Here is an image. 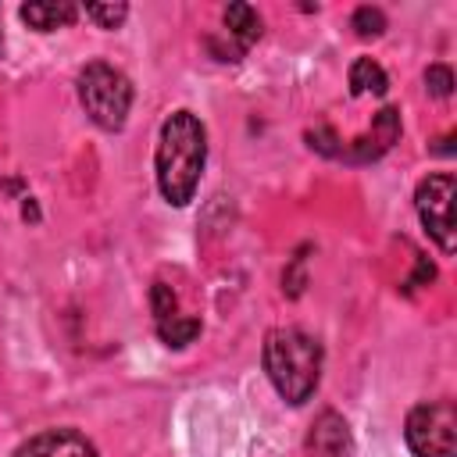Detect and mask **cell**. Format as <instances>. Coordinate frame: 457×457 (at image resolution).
Wrapping results in <instances>:
<instances>
[{"label":"cell","instance_id":"1","mask_svg":"<svg viewBox=\"0 0 457 457\" xmlns=\"http://www.w3.org/2000/svg\"><path fill=\"white\" fill-rule=\"evenodd\" d=\"M204 161H207V136H204L200 118L193 111L168 114L161 125V136H157V154H154L157 186L168 204L186 207L193 200Z\"/></svg>","mask_w":457,"mask_h":457},{"label":"cell","instance_id":"2","mask_svg":"<svg viewBox=\"0 0 457 457\" xmlns=\"http://www.w3.org/2000/svg\"><path fill=\"white\" fill-rule=\"evenodd\" d=\"M264 371L286 403H303L321 378V346L314 336L286 325L264 336Z\"/></svg>","mask_w":457,"mask_h":457},{"label":"cell","instance_id":"3","mask_svg":"<svg viewBox=\"0 0 457 457\" xmlns=\"http://www.w3.org/2000/svg\"><path fill=\"white\" fill-rule=\"evenodd\" d=\"M79 100H82L86 114L93 118V125L118 132L132 107V82L114 64L93 61L79 71Z\"/></svg>","mask_w":457,"mask_h":457},{"label":"cell","instance_id":"4","mask_svg":"<svg viewBox=\"0 0 457 457\" xmlns=\"http://www.w3.org/2000/svg\"><path fill=\"white\" fill-rule=\"evenodd\" d=\"M403 432L414 457H457V407L450 400L418 403Z\"/></svg>","mask_w":457,"mask_h":457},{"label":"cell","instance_id":"5","mask_svg":"<svg viewBox=\"0 0 457 457\" xmlns=\"http://www.w3.org/2000/svg\"><path fill=\"white\" fill-rule=\"evenodd\" d=\"M414 207L421 225L428 228V236L439 243L443 253H453L457 239H453V175L439 171L421 179L418 193H414Z\"/></svg>","mask_w":457,"mask_h":457},{"label":"cell","instance_id":"6","mask_svg":"<svg viewBox=\"0 0 457 457\" xmlns=\"http://www.w3.org/2000/svg\"><path fill=\"white\" fill-rule=\"evenodd\" d=\"M221 36H207V50L218 61H239L261 39V14L250 4H228L221 14Z\"/></svg>","mask_w":457,"mask_h":457},{"label":"cell","instance_id":"7","mask_svg":"<svg viewBox=\"0 0 457 457\" xmlns=\"http://www.w3.org/2000/svg\"><path fill=\"white\" fill-rule=\"evenodd\" d=\"M396 139H400V111H396V107H382V111L371 118V129H368L364 136L350 139V143L339 150V157L350 161V164H371V161H378Z\"/></svg>","mask_w":457,"mask_h":457},{"label":"cell","instance_id":"8","mask_svg":"<svg viewBox=\"0 0 457 457\" xmlns=\"http://www.w3.org/2000/svg\"><path fill=\"white\" fill-rule=\"evenodd\" d=\"M14 457H96V446L75 428H46L25 439Z\"/></svg>","mask_w":457,"mask_h":457},{"label":"cell","instance_id":"9","mask_svg":"<svg viewBox=\"0 0 457 457\" xmlns=\"http://www.w3.org/2000/svg\"><path fill=\"white\" fill-rule=\"evenodd\" d=\"M311 450H314L318 457H350V432H346V421H343L336 411H325V414L314 421Z\"/></svg>","mask_w":457,"mask_h":457},{"label":"cell","instance_id":"10","mask_svg":"<svg viewBox=\"0 0 457 457\" xmlns=\"http://www.w3.org/2000/svg\"><path fill=\"white\" fill-rule=\"evenodd\" d=\"M79 18V7L68 0H39V4H25L21 7V21H29L36 32H54L64 29Z\"/></svg>","mask_w":457,"mask_h":457},{"label":"cell","instance_id":"11","mask_svg":"<svg viewBox=\"0 0 457 457\" xmlns=\"http://www.w3.org/2000/svg\"><path fill=\"white\" fill-rule=\"evenodd\" d=\"M386 89H389V79H386V71H382L378 61L357 57V61L350 64V93H353V96H364V93L382 96Z\"/></svg>","mask_w":457,"mask_h":457},{"label":"cell","instance_id":"12","mask_svg":"<svg viewBox=\"0 0 457 457\" xmlns=\"http://www.w3.org/2000/svg\"><path fill=\"white\" fill-rule=\"evenodd\" d=\"M157 336L168 343V346H186L200 336V321L196 318H182V314H171L164 321H157Z\"/></svg>","mask_w":457,"mask_h":457},{"label":"cell","instance_id":"13","mask_svg":"<svg viewBox=\"0 0 457 457\" xmlns=\"http://www.w3.org/2000/svg\"><path fill=\"white\" fill-rule=\"evenodd\" d=\"M82 11H86V18H89L96 29H118V25L129 18V7H125V4H86Z\"/></svg>","mask_w":457,"mask_h":457},{"label":"cell","instance_id":"14","mask_svg":"<svg viewBox=\"0 0 457 457\" xmlns=\"http://www.w3.org/2000/svg\"><path fill=\"white\" fill-rule=\"evenodd\" d=\"M350 25H353V32H357L361 39H375V36L386 32V14H382L378 7H357Z\"/></svg>","mask_w":457,"mask_h":457},{"label":"cell","instance_id":"15","mask_svg":"<svg viewBox=\"0 0 457 457\" xmlns=\"http://www.w3.org/2000/svg\"><path fill=\"white\" fill-rule=\"evenodd\" d=\"M150 307H154V318H157V321L179 314V311H175V307H179L175 289H171L168 282H154V286H150Z\"/></svg>","mask_w":457,"mask_h":457},{"label":"cell","instance_id":"16","mask_svg":"<svg viewBox=\"0 0 457 457\" xmlns=\"http://www.w3.org/2000/svg\"><path fill=\"white\" fill-rule=\"evenodd\" d=\"M425 89L432 93V96H450L453 93V71L446 68V64H428V71H425Z\"/></svg>","mask_w":457,"mask_h":457},{"label":"cell","instance_id":"17","mask_svg":"<svg viewBox=\"0 0 457 457\" xmlns=\"http://www.w3.org/2000/svg\"><path fill=\"white\" fill-rule=\"evenodd\" d=\"M307 143H311V150H318V154H325V157H339V136L328 129V125H318V129H311L307 132Z\"/></svg>","mask_w":457,"mask_h":457},{"label":"cell","instance_id":"18","mask_svg":"<svg viewBox=\"0 0 457 457\" xmlns=\"http://www.w3.org/2000/svg\"><path fill=\"white\" fill-rule=\"evenodd\" d=\"M432 278H436V268H432V261H428V257H418V271L411 275V282H407V286L414 289V286H421V282H432Z\"/></svg>","mask_w":457,"mask_h":457},{"label":"cell","instance_id":"19","mask_svg":"<svg viewBox=\"0 0 457 457\" xmlns=\"http://www.w3.org/2000/svg\"><path fill=\"white\" fill-rule=\"evenodd\" d=\"M21 218H25V221H39V207H36L32 196H25V204H21Z\"/></svg>","mask_w":457,"mask_h":457},{"label":"cell","instance_id":"20","mask_svg":"<svg viewBox=\"0 0 457 457\" xmlns=\"http://www.w3.org/2000/svg\"><path fill=\"white\" fill-rule=\"evenodd\" d=\"M450 143H453V136H443V139H439V143L432 146V154H450V150H453Z\"/></svg>","mask_w":457,"mask_h":457},{"label":"cell","instance_id":"21","mask_svg":"<svg viewBox=\"0 0 457 457\" xmlns=\"http://www.w3.org/2000/svg\"><path fill=\"white\" fill-rule=\"evenodd\" d=\"M0 54H4V32H0Z\"/></svg>","mask_w":457,"mask_h":457}]
</instances>
